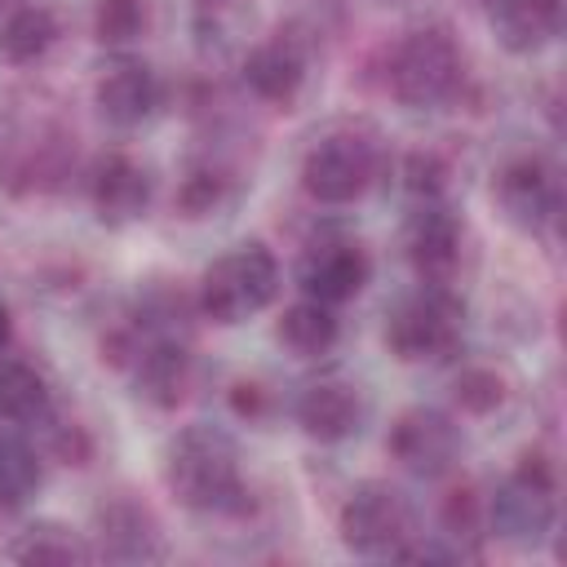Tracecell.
I'll return each mask as SVG.
<instances>
[{
	"label": "cell",
	"mask_w": 567,
	"mask_h": 567,
	"mask_svg": "<svg viewBox=\"0 0 567 567\" xmlns=\"http://www.w3.org/2000/svg\"><path fill=\"white\" fill-rule=\"evenodd\" d=\"M164 487L195 514H244L248 487L235 443L213 425H186L164 447Z\"/></svg>",
	"instance_id": "cell-1"
},
{
	"label": "cell",
	"mask_w": 567,
	"mask_h": 567,
	"mask_svg": "<svg viewBox=\"0 0 567 567\" xmlns=\"http://www.w3.org/2000/svg\"><path fill=\"white\" fill-rule=\"evenodd\" d=\"M275 292H279V261L257 239L235 244L199 275V310L226 328L266 310L275 301Z\"/></svg>",
	"instance_id": "cell-2"
},
{
	"label": "cell",
	"mask_w": 567,
	"mask_h": 567,
	"mask_svg": "<svg viewBox=\"0 0 567 567\" xmlns=\"http://www.w3.org/2000/svg\"><path fill=\"white\" fill-rule=\"evenodd\" d=\"M461 75L465 58L447 27H416L390 49V93L412 111L443 106L461 89Z\"/></svg>",
	"instance_id": "cell-3"
},
{
	"label": "cell",
	"mask_w": 567,
	"mask_h": 567,
	"mask_svg": "<svg viewBox=\"0 0 567 567\" xmlns=\"http://www.w3.org/2000/svg\"><path fill=\"white\" fill-rule=\"evenodd\" d=\"M465 301L447 284H425L385 319V346L403 363H434L461 346Z\"/></svg>",
	"instance_id": "cell-4"
},
{
	"label": "cell",
	"mask_w": 567,
	"mask_h": 567,
	"mask_svg": "<svg viewBox=\"0 0 567 567\" xmlns=\"http://www.w3.org/2000/svg\"><path fill=\"white\" fill-rule=\"evenodd\" d=\"M337 532H341V545L363 558H399L416 536L408 496L381 478H368L346 496L337 514Z\"/></svg>",
	"instance_id": "cell-5"
},
{
	"label": "cell",
	"mask_w": 567,
	"mask_h": 567,
	"mask_svg": "<svg viewBox=\"0 0 567 567\" xmlns=\"http://www.w3.org/2000/svg\"><path fill=\"white\" fill-rule=\"evenodd\" d=\"M377 142L359 128L323 133L301 159V190L315 204H354L377 177Z\"/></svg>",
	"instance_id": "cell-6"
},
{
	"label": "cell",
	"mask_w": 567,
	"mask_h": 567,
	"mask_svg": "<svg viewBox=\"0 0 567 567\" xmlns=\"http://www.w3.org/2000/svg\"><path fill=\"white\" fill-rule=\"evenodd\" d=\"M385 447L403 470H412L421 478H439L461 456V425L452 416H443L439 408H408L390 425Z\"/></svg>",
	"instance_id": "cell-7"
},
{
	"label": "cell",
	"mask_w": 567,
	"mask_h": 567,
	"mask_svg": "<svg viewBox=\"0 0 567 567\" xmlns=\"http://www.w3.org/2000/svg\"><path fill=\"white\" fill-rule=\"evenodd\" d=\"M93 554L115 558V563H155V558H164L159 518L128 492L106 496L93 509Z\"/></svg>",
	"instance_id": "cell-8"
},
{
	"label": "cell",
	"mask_w": 567,
	"mask_h": 567,
	"mask_svg": "<svg viewBox=\"0 0 567 567\" xmlns=\"http://www.w3.org/2000/svg\"><path fill=\"white\" fill-rule=\"evenodd\" d=\"M496 204L505 208V217L523 230H545L558 221V208H563V186H558V173L536 159V155H523V159H509L501 173H496V186H492Z\"/></svg>",
	"instance_id": "cell-9"
},
{
	"label": "cell",
	"mask_w": 567,
	"mask_h": 567,
	"mask_svg": "<svg viewBox=\"0 0 567 567\" xmlns=\"http://www.w3.org/2000/svg\"><path fill=\"white\" fill-rule=\"evenodd\" d=\"M368 275H372V261L354 239H319L297 261V288L323 306H341L359 297Z\"/></svg>",
	"instance_id": "cell-10"
},
{
	"label": "cell",
	"mask_w": 567,
	"mask_h": 567,
	"mask_svg": "<svg viewBox=\"0 0 567 567\" xmlns=\"http://www.w3.org/2000/svg\"><path fill=\"white\" fill-rule=\"evenodd\" d=\"M403 252L412 261V270L425 284H447L456 261H461V221L452 208H443L439 199L416 204V213L403 226Z\"/></svg>",
	"instance_id": "cell-11"
},
{
	"label": "cell",
	"mask_w": 567,
	"mask_h": 567,
	"mask_svg": "<svg viewBox=\"0 0 567 567\" xmlns=\"http://www.w3.org/2000/svg\"><path fill=\"white\" fill-rule=\"evenodd\" d=\"M554 492L549 483H532L509 474L496 496L487 501V523L496 536L514 540V545H540L554 532Z\"/></svg>",
	"instance_id": "cell-12"
},
{
	"label": "cell",
	"mask_w": 567,
	"mask_h": 567,
	"mask_svg": "<svg viewBox=\"0 0 567 567\" xmlns=\"http://www.w3.org/2000/svg\"><path fill=\"white\" fill-rule=\"evenodd\" d=\"M89 199L102 226H128L151 208V173L128 155H106L89 177Z\"/></svg>",
	"instance_id": "cell-13"
},
{
	"label": "cell",
	"mask_w": 567,
	"mask_h": 567,
	"mask_svg": "<svg viewBox=\"0 0 567 567\" xmlns=\"http://www.w3.org/2000/svg\"><path fill=\"white\" fill-rule=\"evenodd\" d=\"M93 102H97V115H102L106 124H115V128H137V124L151 120L155 106H159V80H155V71H151L146 62L124 58V62H115V66L102 71V80H97V89H93Z\"/></svg>",
	"instance_id": "cell-14"
},
{
	"label": "cell",
	"mask_w": 567,
	"mask_h": 567,
	"mask_svg": "<svg viewBox=\"0 0 567 567\" xmlns=\"http://www.w3.org/2000/svg\"><path fill=\"white\" fill-rule=\"evenodd\" d=\"M306 80V49L297 44V35H270L257 49H248L244 58V84L252 97L270 102V106H288L301 93Z\"/></svg>",
	"instance_id": "cell-15"
},
{
	"label": "cell",
	"mask_w": 567,
	"mask_h": 567,
	"mask_svg": "<svg viewBox=\"0 0 567 567\" xmlns=\"http://www.w3.org/2000/svg\"><path fill=\"white\" fill-rule=\"evenodd\" d=\"M297 425L319 443H341L363 425V394L350 381H315L297 399Z\"/></svg>",
	"instance_id": "cell-16"
},
{
	"label": "cell",
	"mask_w": 567,
	"mask_h": 567,
	"mask_svg": "<svg viewBox=\"0 0 567 567\" xmlns=\"http://www.w3.org/2000/svg\"><path fill=\"white\" fill-rule=\"evenodd\" d=\"M487 22L509 53H536L563 31V0H496Z\"/></svg>",
	"instance_id": "cell-17"
},
{
	"label": "cell",
	"mask_w": 567,
	"mask_h": 567,
	"mask_svg": "<svg viewBox=\"0 0 567 567\" xmlns=\"http://www.w3.org/2000/svg\"><path fill=\"white\" fill-rule=\"evenodd\" d=\"M133 377H137V394L151 408H177L190 390V354L177 341H151L137 350Z\"/></svg>",
	"instance_id": "cell-18"
},
{
	"label": "cell",
	"mask_w": 567,
	"mask_h": 567,
	"mask_svg": "<svg viewBox=\"0 0 567 567\" xmlns=\"http://www.w3.org/2000/svg\"><path fill=\"white\" fill-rule=\"evenodd\" d=\"M58 44V18L49 4H18L9 9V18L0 22V58L13 66H31L40 62L49 49Z\"/></svg>",
	"instance_id": "cell-19"
},
{
	"label": "cell",
	"mask_w": 567,
	"mask_h": 567,
	"mask_svg": "<svg viewBox=\"0 0 567 567\" xmlns=\"http://www.w3.org/2000/svg\"><path fill=\"white\" fill-rule=\"evenodd\" d=\"M275 337H279V346L292 350L297 359L328 354L332 341H337V315H332V306H323V301H315V297H301V301H292V306L279 315Z\"/></svg>",
	"instance_id": "cell-20"
},
{
	"label": "cell",
	"mask_w": 567,
	"mask_h": 567,
	"mask_svg": "<svg viewBox=\"0 0 567 567\" xmlns=\"http://www.w3.org/2000/svg\"><path fill=\"white\" fill-rule=\"evenodd\" d=\"M4 558H13V563H93L97 554L84 536H75L62 523H31L4 545Z\"/></svg>",
	"instance_id": "cell-21"
},
{
	"label": "cell",
	"mask_w": 567,
	"mask_h": 567,
	"mask_svg": "<svg viewBox=\"0 0 567 567\" xmlns=\"http://www.w3.org/2000/svg\"><path fill=\"white\" fill-rule=\"evenodd\" d=\"M44 408H49L44 377L22 359L0 363V421L4 425H27V421L44 416Z\"/></svg>",
	"instance_id": "cell-22"
},
{
	"label": "cell",
	"mask_w": 567,
	"mask_h": 567,
	"mask_svg": "<svg viewBox=\"0 0 567 567\" xmlns=\"http://www.w3.org/2000/svg\"><path fill=\"white\" fill-rule=\"evenodd\" d=\"M40 487V461L18 434H0V509H18Z\"/></svg>",
	"instance_id": "cell-23"
},
{
	"label": "cell",
	"mask_w": 567,
	"mask_h": 567,
	"mask_svg": "<svg viewBox=\"0 0 567 567\" xmlns=\"http://www.w3.org/2000/svg\"><path fill=\"white\" fill-rule=\"evenodd\" d=\"M146 27H151V4L146 0H97V13H93L97 44L124 49V44L142 40Z\"/></svg>",
	"instance_id": "cell-24"
},
{
	"label": "cell",
	"mask_w": 567,
	"mask_h": 567,
	"mask_svg": "<svg viewBox=\"0 0 567 567\" xmlns=\"http://www.w3.org/2000/svg\"><path fill=\"white\" fill-rule=\"evenodd\" d=\"M452 399H456L461 412L487 416V412H496V408L505 403V381H501V372H492V368H483V363H470V368L456 372Z\"/></svg>",
	"instance_id": "cell-25"
},
{
	"label": "cell",
	"mask_w": 567,
	"mask_h": 567,
	"mask_svg": "<svg viewBox=\"0 0 567 567\" xmlns=\"http://www.w3.org/2000/svg\"><path fill=\"white\" fill-rule=\"evenodd\" d=\"M403 190L416 199V204H430L447 190V164L434 155V151H412L403 155Z\"/></svg>",
	"instance_id": "cell-26"
},
{
	"label": "cell",
	"mask_w": 567,
	"mask_h": 567,
	"mask_svg": "<svg viewBox=\"0 0 567 567\" xmlns=\"http://www.w3.org/2000/svg\"><path fill=\"white\" fill-rule=\"evenodd\" d=\"M487 523V505L478 501L474 487H452L447 501H443V536H456V540H474Z\"/></svg>",
	"instance_id": "cell-27"
},
{
	"label": "cell",
	"mask_w": 567,
	"mask_h": 567,
	"mask_svg": "<svg viewBox=\"0 0 567 567\" xmlns=\"http://www.w3.org/2000/svg\"><path fill=\"white\" fill-rule=\"evenodd\" d=\"M226 199V177L221 173H190L182 186H177V208L186 213V217H204V213H213L217 204Z\"/></svg>",
	"instance_id": "cell-28"
},
{
	"label": "cell",
	"mask_w": 567,
	"mask_h": 567,
	"mask_svg": "<svg viewBox=\"0 0 567 567\" xmlns=\"http://www.w3.org/2000/svg\"><path fill=\"white\" fill-rule=\"evenodd\" d=\"M230 408H235L239 416H257V412H261V385L239 381V385L230 390Z\"/></svg>",
	"instance_id": "cell-29"
},
{
	"label": "cell",
	"mask_w": 567,
	"mask_h": 567,
	"mask_svg": "<svg viewBox=\"0 0 567 567\" xmlns=\"http://www.w3.org/2000/svg\"><path fill=\"white\" fill-rule=\"evenodd\" d=\"M9 332H13V319H9V306L0 301V350L9 346Z\"/></svg>",
	"instance_id": "cell-30"
},
{
	"label": "cell",
	"mask_w": 567,
	"mask_h": 567,
	"mask_svg": "<svg viewBox=\"0 0 567 567\" xmlns=\"http://www.w3.org/2000/svg\"><path fill=\"white\" fill-rule=\"evenodd\" d=\"M478 4H483V9H492V4H496V0H478Z\"/></svg>",
	"instance_id": "cell-31"
}]
</instances>
